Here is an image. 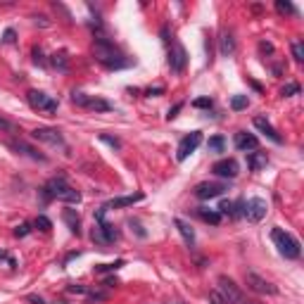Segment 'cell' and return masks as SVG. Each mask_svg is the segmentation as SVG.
<instances>
[{"label":"cell","instance_id":"1","mask_svg":"<svg viewBox=\"0 0 304 304\" xmlns=\"http://www.w3.org/2000/svg\"><path fill=\"white\" fill-rule=\"evenodd\" d=\"M93 57L95 62H100L105 69H124V67L131 64V60L105 36H98L93 40Z\"/></svg>","mask_w":304,"mask_h":304},{"label":"cell","instance_id":"2","mask_svg":"<svg viewBox=\"0 0 304 304\" xmlns=\"http://www.w3.org/2000/svg\"><path fill=\"white\" fill-rule=\"evenodd\" d=\"M40 195H43L46 202H50V200H60V202H67V204L81 202V193L74 190V188L67 183V179H64L62 173H60V176H53V179L48 181L46 186L40 188Z\"/></svg>","mask_w":304,"mask_h":304},{"label":"cell","instance_id":"3","mask_svg":"<svg viewBox=\"0 0 304 304\" xmlns=\"http://www.w3.org/2000/svg\"><path fill=\"white\" fill-rule=\"evenodd\" d=\"M271 240L273 245L278 247V252H281L285 259H297L299 257V242H297V238L292 233H288L285 228H278V226H273L271 228Z\"/></svg>","mask_w":304,"mask_h":304},{"label":"cell","instance_id":"4","mask_svg":"<svg viewBox=\"0 0 304 304\" xmlns=\"http://www.w3.org/2000/svg\"><path fill=\"white\" fill-rule=\"evenodd\" d=\"M71 102L78 105V107L93 109V112H109V109H112V105H109L107 100H102L98 95H86V93H81V91H74V93H71Z\"/></svg>","mask_w":304,"mask_h":304},{"label":"cell","instance_id":"5","mask_svg":"<svg viewBox=\"0 0 304 304\" xmlns=\"http://www.w3.org/2000/svg\"><path fill=\"white\" fill-rule=\"evenodd\" d=\"M266 211H269V204L262 197H250V200L242 202V216L252 221V224H259L266 216Z\"/></svg>","mask_w":304,"mask_h":304},{"label":"cell","instance_id":"6","mask_svg":"<svg viewBox=\"0 0 304 304\" xmlns=\"http://www.w3.org/2000/svg\"><path fill=\"white\" fill-rule=\"evenodd\" d=\"M26 100L31 105V109H38V112H46V114H55L57 112V100H53L50 95H46L43 91H29L26 93Z\"/></svg>","mask_w":304,"mask_h":304},{"label":"cell","instance_id":"7","mask_svg":"<svg viewBox=\"0 0 304 304\" xmlns=\"http://www.w3.org/2000/svg\"><path fill=\"white\" fill-rule=\"evenodd\" d=\"M200 143H202V131H190L188 136H183L179 143V150H176V159H179V162H186L188 157L200 148Z\"/></svg>","mask_w":304,"mask_h":304},{"label":"cell","instance_id":"8","mask_svg":"<svg viewBox=\"0 0 304 304\" xmlns=\"http://www.w3.org/2000/svg\"><path fill=\"white\" fill-rule=\"evenodd\" d=\"M245 283H247V288H250L252 292H257V295H276V292H278V290H276V285H273L271 281L262 278V276H259V273H254V271L245 273Z\"/></svg>","mask_w":304,"mask_h":304},{"label":"cell","instance_id":"9","mask_svg":"<svg viewBox=\"0 0 304 304\" xmlns=\"http://www.w3.org/2000/svg\"><path fill=\"white\" fill-rule=\"evenodd\" d=\"M216 292L224 297L228 304H240L242 299H245V297H242V290L238 288L231 278H226V276H221V278H219V290H216Z\"/></svg>","mask_w":304,"mask_h":304},{"label":"cell","instance_id":"10","mask_svg":"<svg viewBox=\"0 0 304 304\" xmlns=\"http://www.w3.org/2000/svg\"><path fill=\"white\" fill-rule=\"evenodd\" d=\"M31 138L33 141H40V143H48V145H57V148L69 150L67 143H64V138H62V133L57 131V128H46V126H43V128H33Z\"/></svg>","mask_w":304,"mask_h":304},{"label":"cell","instance_id":"11","mask_svg":"<svg viewBox=\"0 0 304 304\" xmlns=\"http://www.w3.org/2000/svg\"><path fill=\"white\" fill-rule=\"evenodd\" d=\"M226 193V183H197L195 186V197L197 200H214V197H221Z\"/></svg>","mask_w":304,"mask_h":304},{"label":"cell","instance_id":"12","mask_svg":"<svg viewBox=\"0 0 304 304\" xmlns=\"http://www.w3.org/2000/svg\"><path fill=\"white\" fill-rule=\"evenodd\" d=\"M188 64V53L186 48L181 46V43H173L171 50H169V67H171L173 74H181V71L186 69Z\"/></svg>","mask_w":304,"mask_h":304},{"label":"cell","instance_id":"13","mask_svg":"<svg viewBox=\"0 0 304 304\" xmlns=\"http://www.w3.org/2000/svg\"><path fill=\"white\" fill-rule=\"evenodd\" d=\"M10 150H15L17 155L29 157V159H33V162H40V164L48 162V157L43 155V152H38L36 148H31L29 143H24V141H10Z\"/></svg>","mask_w":304,"mask_h":304},{"label":"cell","instance_id":"14","mask_svg":"<svg viewBox=\"0 0 304 304\" xmlns=\"http://www.w3.org/2000/svg\"><path fill=\"white\" fill-rule=\"evenodd\" d=\"M211 171H214V176H219V179H235L238 176V171H240V166H238V162L235 159H219L214 166H211Z\"/></svg>","mask_w":304,"mask_h":304},{"label":"cell","instance_id":"15","mask_svg":"<svg viewBox=\"0 0 304 304\" xmlns=\"http://www.w3.org/2000/svg\"><path fill=\"white\" fill-rule=\"evenodd\" d=\"M252 124H254V128H257L259 133H264L266 138H269V141H273L276 145H281V143H283L281 133H278L276 128H273L271 121H269L266 117H254V119H252Z\"/></svg>","mask_w":304,"mask_h":304},{"label":"cell","instance_id":"16","mask_svg":"<svg viewBox=\"0 0 304 304\" xmlns=\"http://www.w3.org/2000/svg\"><path fill=\"white\" fill-rule=\"evenodd\" d=\"M143 200V193H133V195H121V197H112L109 202H105V211L109 209H124V207H133L136 202H141Z\"/></svg>","mask_w":304,"mask_h":304},{"label":"cell","instance_id":"17","mask_svg":"<svg viewBox=\"0 0 304 304\" xmlns=\"http://www.w3.org/2000/svg\"><path fill=\"white\" fill-rule=\"evenodd\" d=\"M233 145L240 150V152H252V150L259 148V141H257V136H252V133L238 131L235 133V138H233Z\"/></svg>","mask_w":304,"mask_h":304},{"label":"cell","instance_id":"18","mask_svg":"<svg viewBox=\"0 0 304 304\" xmlns=\"http://www.w3.org/2000/svg\"><path fill=\"white\" fill-rule=\"evenodd\" d=\"M173 226L179 228L181 238L186 240L188 247H193V245H195V231H193V226H190L188 221H183V219H173Z\"/></svg>","mask_w":304,"mask_h":304},{"label":"cell","instance_id":"19","mask_svg":"<svg viewBox=\"0 0 304 304\" xmlns=\"http://www.w3.org/2000/svg\"><path fill=\"white\" fill-rule=\"evenodd\" d=\"M266 164H269V155L266 152H250L247 155V166H250L252 171H262Z\"/></svg>","mask_w":304,"mask_h":304},{"label":"cell","instance_id":"20","mask_svg":"<svg viewBox=\"0 0 304 304\" xmlns=\"http://www.w3.org/2000/svg\"><path fill=\"white\" fill-rule=\"evenodd\" d=\"M219 43H221V55H224V57H231V55L235 53V38L231 31H221Z\"/></svg>","mask_w":304,"mask_h":304},{"label":"cell","instance_id":"21","mask_svg":"<svg viewBox=\"0 0 304 304\" xmlns=\"http://www.w3.org/2000/svg\"><path fill=\"white\" fill-rule=\"evenodd\" d=\"M62 219H64V224L69 226V231L74 235H78L81 233V221H78V214L74 209H64L62 211Z\"/></svg>","mask_w":304,"mask_h":304},{"label":"cell","instance_id":"22","mask_svg":"<svg viewBox=\"0 0 304 304\" xmlns=\"http://www.w3.org/2000/svg\"><path fill=\"white\" fill-rule=\"evenodd\" d=\"M197 216L202 219V221H207V224H211V226H219V221H221V214L216 209H207V207H200Z\"/></svg>","mask_w":304,"mask_h":304},{"label":"cell","instance_id":"23","mask_svg":"<svg viewBox=\"0 0 304 304\" xmlns=\"http://www.w3.org/2000/svg\"><path fill=\"white\" fill-rule=\"evenodd\" d=\"M207 148H209V152H224V148H226V138H224V136H211L209 143H207Z\"/></svg>","mask_w":304,"mask_h":304},{"label":"cell","instance_id":"24","mask_svg":"<svg viewBox=\"0 0 304 304\" xmlns=\"http://www.w3.org/2000/svg\"><path fill=\"white\" fill-rule=\"evenodd\" d=\"M50 62H53V67H57L60 71H67V69H69V62H67V55H64V53H60V55L55 53Z\"/></svg>","mask_w":304,"mask_h":304},{"label":"cell","instance_id":"25","mask_svg":"<svg viewBox=\"0 0 304 304\" xmlns=\"http://www.w3.org/2000/svg\"><path fill=\"white\" fill-rule=\"evenodd\" d=\"M250 105V100H247V95H233L231 98V109H235V112H240V109H245Z\"/></svg>","mask_w":304,"mask_h":304},{"label":"cell","instance_id":"26","mask_svg":"<svg viewBox=\"0 0 304 304\" xmlns=\"http://www.w3.org/2000/svg\"><path fill=\"white\" fill-rule=\"evenodd\" d=\"M0 131L3 133H19V126H17L15 121H10L8 117L0 114Z\"/></svg>","mask_w":304,"mask_h":304},{"label":"cell","instance_id":"27","mask_svg":"<svg viewBox=\"0 0 304 304\" xmlns=\"http://www.w3.org/2000/svg\"><path fill=\"white\" fill-rule=\"evenodd\" d=\"M276 10H278L281 15H295V5L288 3V0H276Z\"/></svg>","mask_w":304,"mask_h":304},{"label":"cell","instance_id":"28","mask_svg":"<svg viewBox=\"0 0 304 304\" xmlns=\"http://www.w3.org/2000/svg\"><path fill=\"white\" fill-rule=\"evenodd\" d=\"M124 266V259H117L114 264H100V266H95V271L98 273H107V271H117V269H121Z\"/></svg>","mask_w":304,"mask_h":304},{"label":"cell","instance_id":"29","mask_svg":"<svg viewBox=\"0 0 304 304\" xmlns=\"http://www.w3.org/2000/svg\"><path fill=\"white\" fill-rule=\"evenodd\" d=\"M292 57L297 62H304V43L302 40H292Z\"/></svg>","mask_w":304,"mask_h":304},{"label":"cell","instance_id":"30","mask_svg":"<svg viewBox=\"0 0 304 304\" xmlns=\"http://www.w3.org/2000/svg\"><path fill=\"white\" fill-rule=\"evenodd\" d=\"M100 141L107 143L109 148H114V150L121 148V141H119V138H112V136H107V133H100Z\"/></svg>","mask_w":304,"mask_h":304},{"label":"cell","instance_id":"31","mask_svg":"<svg viewBox=\"0 0 304 304\" xmlns=\"http://www.w3.org/2000/svg\"><path fill=\"white\" fill-rule=\"evenodd\" d=\"M297 93H299V86H297V83H285V86L281 88L283 98H290V95H297Z\"/></svg>","mask_w":304,"mask_h":304},{"label":"cell","instance_id":"32","mask_svg":"<svg viewBox=\"0 0 304 304\" xmlns=\"http://www.w3.org/2000/svg\"><path fill=\"white\" fill-rule=\"evenodd\" d=\"M36 228H40L43 233H48V231L53 228V224H50V219H48V216H43V214H40V216L36 219Z\"/></svg>","mask_w":304,"mask_h":304},{"label":"cell","instance_id":"33","mask_svg":"<svg viewBox=\"0 0 304 304\" xmlns=\"http://www.w3.org/2000/svg\"><path fill=\"white\" fill-rule=\"evenodd\" d=\"M29 233H31V226H29V224H22V226L15 228V235H17V238H24V235H29Z\"/></svg>","mask_w":304,"mask_h":304},{"label":"cell","instance_id":"34","mask_svg":"<svg viewBox=\"0 0 304 304\" xmlns=\"http://www.w3.org/2000/svg\"><path fill=\"white\" fill-rule=\"evenodd\" d=\"M209 304H228V302H226V299H224L221 295H219L216 290H214V292L209 295Z\"/></svg>","mask_w":304,"mask_h":304},{"label":"cell","instance_id":"35","mask_svg":"<svg viewBox=\"0 0 304 304\" xmlns=\"http://www.w3.org/2000/svg\"><path fill=\"white\" fill-rule=\"evenodd\" d=\"M162 93H164L162 86H155V88H148V91H145V95H148V98H157V95H162Z\"/></svg>","mask_w":304,"mask_h":304},{"label":"cell","instance_id":"36","mask_svg":"<svg viewBox=\"0 0 304 304\" xmlns=\"http://www.w3.org/2000/svg\"><path fill=\"white\" fill-rule=\"evenodd\" d=\"M69 292H74V295H88V290L83 288V285H69Z\"/></svg>","mask_w":304,"mask_h":304},{"label":"cell","instance_id":"37","mask_svg":"<svg viewBox=\"0 0 304 304\" xmlns=\"http://www.w3.org/2000/svg\"><path fill=\"white\" fill-rule=\"evenodd\" d=\"M105 292H91V295H88V304H93V302H100V299H105Z\"/></svg>","mask_w":304,"mask_h":304},{"label":"cell","instance_id":"38","mask_svg":"<svg viewBox=\"0 0 304 304\" xmlns=\"http://www.w3.org/2000/svg\"><path fill=\"white\" fill-rule=\"evenodd\" d=\"M193 105H195V107H211V100L209 98H197Z\"/></svg>","mask_w":304,"mask_h":304},{"label":"cell","instance_id":"39","mask_svg":"<svg viewBox=\"0 0 304 304\" xmlns=\"http://www.w3.org/2000/svg\"><path fill=\"white\" fill-rule=\"evenodd\" d=\"M3 40L5 43H15V29H8V31L3 33Z\"/></svg>","mask_w":304,"mask_h":304},{"label":"cell","instance_id":"40","mask_svg":"<svg viewBox=\"0 0 304 304\" xmlns=\"http://www.w3.org/2000/svg\"><path fill=\"white\" fill-rule=\"evenodd\" d=\"M259 50H262V53H273V46L269 40H262V43H259Z\"/></svg>","mask_w":304,"mask_h":304},{"label":"cell","instance_id":"41","mask_svg":"<svg viewBox=\"0 0 304 304\" xmlns=\"http://www.w3.org/2000/svg\"><path fill=\"white\" fill-rule=\"evenodd\" d=\"M181 107H183V102H179V105H173V107L169 109V114H166V117H169V119H173V117H176V114H179V112H181Z\"/></svg>","mask_w":304,"mask_h":304},{"label":"cell","instance_id":"42","mask_svg":"<svg viewBox=\"0 0 304 304\" xmlns=\"http://www.w3.org/2000/svg\"><path fill=\"white\" fill-rule=\"evenodd\" d=\"M26 299H29L31 304H46V299H43V297H38V295H29Z\"/></svg>","mask_w":304,"mask_h":304},{"label":"cell","instance_id":"43","mask_svg":"<svg viewBox=\"0 0 304 304\" xmlns=\"http://www.w3.org/2000/svg\"><path fill=\"white\" fill-rule=\"evenodd\" d=\"M114 285H119V281L114 278V276H109V278H105V288H114Z\"/></svg>","mask_w":304,"mask_h":304},{"label":"cell","instance_id":"44","mask_svg":"<svg viewBox=\"0 0 304 304\" xmlns=\"http://www.w3.org/2000/svg\"><path fill=\"white\" fill-rule=\"evenodd\" d=\"M162 40L169 46V40H171V38H169V26H162Z\"/></svg>","mask_w":304,"mask_h":304},{"label":"cell","instance_id":"45","mask_svg":"<svg viewBox=\"0 0 304 304\" xmlns=\"http://www.w3.org/2000/svg\"><path fill=\"white\" fill-rule=\"evenodd\" d=\"M240 304H259V302H254V299H242Z\"/></svg>","mask_w":304,"mask_h":304}]
</instances>
